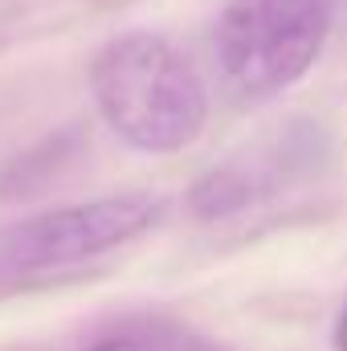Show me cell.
Listing matches in <instances>:
<instances>
[{
    "label": "cell",
    "mask_w": 347,
    "mask_h": 351,
    "mask_svg": "<svg viewBox=\"0 0 347 351\" xmlns=\"http://www.w3.org/2000/svg\"><path fill=\"white\" fill-rule=\"evenodd\" d=\"M86 351H164L160 348V339H152V335H106V339H98L94 348Z\"/></svg>",
    "instance_id": "obj_5"
},
{
    "label": "cell",
    "mask_w": 347,
    "mask_h": 351,
    "mask_svg": "<svg viewBox=\"0 0 347 351\" xmlns=\"http://www.w3.org/2000/svg\"><path fill=\"white\" fill-rule=\"evenodd\" d=\"M270 188H274V180L261 168L225 164V168H213L192 184L188 204L200 221H225V217H237L241 208H250L258 196H270Z\"/></svg>",
    "instance_id": "obj_4"
},
{
    "label": "cell",
    "mask_w": 347,
    "mask_h": 351,
    "mask_svg": "<svg viewBox=\"0 0 347 351\" xmlns=\"http://www.w3.org/2000/svg\"><path fill=\"white\" fill-rule=\"evenodd\" d=\"M160 217L164 200L147 192H123L37 213L0 237V278H37L90 262L143 237L152 225H160Z\"/></svg>",
    "instance_id": "obj_3"
},
{
    "label": "cell",
    "mask_w": 347,
    "mask_h": 351,
    "mask_svg": "<svg viewBox=\"0 0 347 351\" xmlns=\"http://www.w3.org/2000/svg\"><path fill=\"white\" fill-rule=\"evenodd\" d=\"M90 94L106 127L135 152H184L208 119V90L168 37L123 33L90 66Z\"/></svg>",
    "instance_id": "obj_1"
},
{
    "label": "cell",
    "mask_w": 347,
    "mask_h": 351,
    "mask_svg": "<svg viewBox=\"0 0 347 351\" xmlns=\"http://www.w3.org/2000/svg\"><path fill=\"white\" fill-rule=\"evenodd\" d=\"M335 0H229L217 21V66L246 102L294 86L323 53Z\"/></svg>",
    "instance_id": "obj_2"
},
{
    "label": "cell",
    "mask_w": 347,
    "mask_h": 351,
    "mask_svg": "<svg viewBox=\"0 0 347 351\" xmlns=\"http://www.w3.org/2000/svg\"><path fill=\"white\" fill-rule=\"evenodd\" d=\"M335 348L347 351V311H344V319H339V327H335Z\"/></svg>",
    "instance_id": "obj_6"
}]
</instances>
